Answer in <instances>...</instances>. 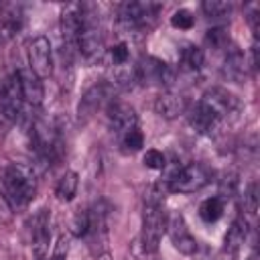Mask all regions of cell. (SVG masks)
<instances>
[{"mask_svg":"<svg viewBox=\"0 0 260 260\" xmlns=\"http://www.w3.org/2000/svg\"><path fill=\"white\" fill-rule=\"evenodd\" d=\"M244 75H246L244 55H242V51H238L236 47H232L225 53V59H223V77L230 79V81H242Z\"/></svg>","mask_w":260,"mask_h":260,"instance_id":"16","label":"cell"},{"mask_svg":"<svg viewBox=\"0 0 260 260\" xmlns=\"http://www.w3.org/2000/svg\"><path fill=\"white\" fill-rule=\"evenodd\" d=\"M225 211V199L215 195V197H209L205 199L201 205H199V217L205 221V223H215Z\"/></svg>","mask_w":260,"mask_h":260,"instance_id":"18","label":"cell"},{"mask_svg":"<svg viewBox=\"0 0 260 260\" xmlns=\"http://www.w3.org/2000/svg\"><path fill=\"white\" fill-rule=\"evenodd\" d=\"M136 69V81L144 83V85H165L169 87L175 79V71L160 59L156 57H142L138 65H134Z\"/></svg>","mask_w":260,"mask_h":260,"instance_id":"6","label":"cell"},{"mask_svg":"<svg viewBox=\"0 0 260 260\" xmlns=\"http://www.w3.org/2000/svg\"><path fill=\"white\" fill-rule=\"evenodd\" d=\"M122 138V146L126 148V150H130V152H136V150H140L142 146H144V136H142V132L138 130V128H132V130H128L124 136H120Z\"/></svg>","mask_w":260,"mask_h":260,"instance_id":"25","label":"cell"},{"mask_svg":"<svg viewBox=\"0 0 260 260\" xmlns=\"http://www.w3.org/2000/svg\"><path fill=\"white\" fill-rule=\"evenodd\" d=\"M211 181V171L203 162H189L181 167L169 181V189L175 193H195Z\"/></svg>","mask_w":260,"mask_h":260,"instance_id":"5","label":"cell"},{"mask_svg":"<svg viewBox=\"0 0 260 260\" xmlns=\"http://www.w3.org/2000/svg\"><path fill=\"white\" fill-rule=\"evenodd\" d=\"M110 61H112V67L128 65V61H130V47H128V43L120 41L118 45H114L110 49Z\"/></svg>","mask_w":260,"mask_h":260,"instance_id":"24","label":"cell"},{"mask_svg":"<svg viewBox=\"0 0 260 260\" xmlns=\"http://www.w3.org/2000/svg\"><path fill=\"white\" fill-rule=\"evenodd\" d=\"M203 12L209 16V18H221V16H228L230 10H232V4L230 2H221V0H205L201 4Z\"/></svg>","mask_w":260,"mask_h":260,"instance_id":"23","label":"cell"},{"mask_svg":"<svg viewBox=\"0 0 260 260\" xmlns=\"http://www.w3.org/2000/svg\"><path fill=\"white\" fill-rule=\"evenodd\" d=\"M81 18L83 26L77 39V53L87 61L100 59L104 55V35L95 22V16L87 12V6H81Z\"/></svg>","mask_w":260,"mask_h":260,"instance_id":"4","label":"cell"},{"mask_svg":"<svg viewBox=\"0 0 260 260\" xmlns=\"http://www.w3.org/2000/svg\"><path fill=\"white\" fill-rule=\"evenodd\" d=\"M193 22H195V18H193V14L189 12V10H177L173 16H171V24L175 26V28H181V30H189L191 26H193Z\"/></svg>","mask_w":260,"mask_h":260,"instance_id":"26","label":"cell"},{"mask_svg":"<svg viewBox=\"0 0 260 260\" xmlns=\"http://www.w3.org/2000/svg\"><path fill=\"white\" fill-rule=\"evenodd\" d=\"M246 234H248V225H246V219H242V217H238L234 223H232V228L228 230V234H225V252H230V254H236L240 248H242V244L246 242Z\"/></svg>","mask_w":260,"mask_h":260,"instance_id":"17","label":"cell"},{"mask_svg":"<svg viewBox=\"0 0 260 260\" xmlns=\"http://www.w3.org/2000/svg\"><path fill=\"white\" fill-rule=\"evenodd\" d=\"M160 12L158 2H124L118 6V24L126 30L148 28Z\"/></svg>","mask_w":260,"mask_h":260,"instance_id":"2","label":"cell"},{"mask_svg":"<svg viewBox=\"0 0 260 260\" xmlns=\"http://www.w3.org/2000/svg\"><path fill=\"white\" fill-rule=\"evenodd\" d=\"M167 230V217L160 209V203L154 201H144V211H142V234L140 242L144 252H156L160 238Z\"/></svg>","mask_w":260,"mask_h":260,"instance_id":"3","label":"cell"},{"mask_svg":"<svg viewBox=\"0 0 260 260\" xmlns=\"http://www.w3.org/2000/svg\"><path fill=\"white\" fill-rule=\"evenodd\" d=\"M51 232H49V213L47 209H39L37 215L32 217V248L37 256H43L45 250L49 248Z\"/></svg>","mask_w":260,"mask_h":260,"instance_id":"14","label":"cell"},{"mask_svg":"<svg viewBox=\"0 0 260 260\" xmlns=\"http://www.w3.org/2000/svg\"><path fill=\"white\" fill-rule=\"evenodd\" d=\"M217 122H219V118L199 100L193 108H191V112H189V124H191V128L195 130V132H199V134H207V132H211L215 126H217Z\"/></svg>","mask_w":260,"mask_h":260,"instance_id":"12","label":"cell"},{"mask_svg":"<svg viewBox=\"0 0 260 260\" xmlns=\"http://www.w3.org/2000/svg\"><path fill=\"white\" fill-rule=\"evenodd\" d=\"M154 108H156V112H158L162 118L173 120V118H177L179 114H183V112L187 110V100H185L181 93L165 91V93H160V95L156 98Z\"/></svg>","mask_w":260,"mask_h":260,"instance_id":"13","label":"cell"},{"mask_svg":"<svg viewBox=\"0 0 260 260\" xmlns=\"http://www.w3.org/2000/svg\"><path fill=\"white\" fill-rule=\"evenodd\" d=\"M205 43H207L213 51H223V49H228V45H230V35L225 32L223 26H213V28L207 30Z\"/></svg>","mask_w":260,"mask_h":260,"instance_id":"22","label":"cell"},{"mask_svg":"<svg viewBox=\"0 0 260 260\" xmlns=\"http://www.w3.org/2000/svg\"><path fill=\"white\" fill-rule=\"evenodd\" d=\"M83 26L81 18V4H71L61 12V37H63V51L67 55L77 51V39Z\"/></svg>","mask_w":260,"mask_h":260,"instance_id":"8","label":"cell"},{"mask_svg":"<svg viewBox=\"0 0 260 260\" xmlns=\"http://www.w3.org/2000/svg\"><path fill=\"white\" fill-rule=\"evenodd\" d=\"M203 61H205V55H203V49L195 47V45H185L181 49V67L185 71H191V73H197L201 67H203Z\"/></svg>","mask_w":260,"mask_h":260,"instance_id":"19","label":"cell"},{"mask_svg":"<svg viewBox=\"0 0 260 260\" xmlns=\"http://www.w3.org/2000/svg\"><path fill=\"white\" fill-rule=\"evenodd\" d=\"M108 98H110V95H108V85H95V87H91V89L83 95V100H81V104H79V112L91 114V112H95Z\"/></svg>","mask_w":260,"mask_h":260,"instance_id":"20","label":"cell"},{"mask_svg":"<svg viewBox=\"0 0 260 260\" xmlns=\"http://www.w3.org/2000/svg\"><path fill=\"white\" fill-rule=\"evenodd\" d=\"M167 232H169V238H171L173 246L181 254L189 256L197 250V240L191 236V232L185 223V217L181 213H171V217L167 219Z\"/></svg>","mask_w":260,"mask_h":260,"instance_id":"9","label":"cell"},{"mask_svg":"<svg viewBox=\"0 0 260 260\" xmlns=\"http://www.w3.org/2000/svg\"><path fill=\"white\" fill-rule=\"evenodd\" d=\"M4 191L14 207L30 203L37 193V179L32 169L22 162H12L4 173Z\"/></svg>","mask_w":260,"mask_h":260,"instance_id":"1","label":"cell"},{"mask_svg":"<svg viewBox=\"0 0 260 260\" xmlns=\"http://www.w3.org/2000/svg\"><path fill=\"white\" fill-rule=\"evenodd\" d=\"M142 160H144V165H146L148 169H165V165H167V160H165V154H162L160 150H156V148H150V150H146Z\"/></svg>","mask_w":260,"mask_h":260,"instance_id":"27","label":"cell"},{"mask_svg":"<svg viewBox=\"0 0 260 260\" xmlns=\"http://www.w3.org/2000/svg\"><path fill=\"white\" fill-rule=\"evenodd\" d=\"M28 69L39 79L49 77L53 73V55L47 37H35L28 43Z\"/></svg>","mask_w":260,"mask_h":260,"instance_id":"7","label":"cell"},{"mask_svg":"<svg viewBox=\"0 0 260 260\" xmlns=\"http://www.w3.org/2000/svg\"><path fill=\"white\" fill-rule=\"evenodd\" d=\"M108 122H110V128L116 134H120V136H124L132 128H138V118H136L134 108L128 106V104H122V102L110 104V108H108Z\"/></svg>","mask_w":260,"mask_h":260,"instance_id":"10","label":"cell"},{"mask_svg":"<svg viewBox=\"0 0 260 260\" xmlns=\"http://www.w3.org/2000/svg\"><path fill=\"white\" fill-rule=\"evenodd\" d=\"M77 185H79L77 173H75V171H67V173L59 179L55 193H57V197H59L61 201H69V199H73V195L77 193Z\"/></svg>","mask_w":260,"mask_h":260,"instance_id":"21","label":"cell"},{"mask_svg":"<svg viewBox=\"0 0 260 260\" xmlns=\"http://www.w3.org/2000/svg\"><path fill=\"white\" fill-rule=\"evenodd\" d=\"M256 191H258V187H256V183H252V185L248 187L246 195H244V207H246L252 215H254L256 209H258V195H256Z\"/></svg>","mask_w":260,"mask_h":260,"instance_id":"28","label":"cell"},{"mask_svg":"<svg viewBox=\"0 0 260 260\" xmlns=\"http://www.w3.org/2000/svg\"><path fill=\"white\" fill-rule=\"evenodd\" d=\"M201 102L219 118V120H223V118H228L230 114H234L236 112V108H238V102H236V98L232 95V93H228V91H223V89H219V87H213V89H207L205 93H203V98H201Z\"/></svg>","mask_w":260,"mask_h":260,"instance_id":"11","label":"cell"},{"mask_svg":"<svg viewBox=\"0 0 260 260\" xmlns=\"http://www.w3.org/2000/svg\"><path fill=\"white\" fill-rule=\"evenodd\" d=\"M18 79H20L22 100L30 106H39L43 102V83H41V79L30 69H20Z\"/></svg>","mask_w":260,"mask_h":260,"instance_id":"15","label":"cell"}]
</instances>
